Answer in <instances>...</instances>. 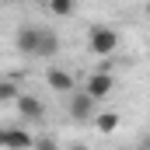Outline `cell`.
<instances>
[{"instance_id":"obj_4","label":"cell","mask_w":150,"mask_h":150,"mask_svg":"<svg viewBox=\"0 0 150 150\" xmlns=\"http://www.w3.org/2000/svg\"><path fill=\"white\" fill-rule=\"evenodd\" d=\"M84 91H87L94 101H101V98H108V94L115 91V77L101 67V70H94V74L87 77V87H84Z\"/></svg>"},{"instance_id":"obj_11","label":"cell","mask_w":150,"mask_h":150,"mask_svg":"<svg viewBox=\"0 0 150 150\" xmlns=\"http://www.w3.org/2000/svg\"><path fill=\"white\" fill-rule=\"evenodd\" d=\"M32 150H59V143H56L52 136H35V147Z\"/></svg>"},{"instance_id":"obj_1","label":"cell","mask_w":150,"mask_h":150,"mask_svg":"<svg viewBox=\"0 0 150 150\" xmlns=\"http://www.w3.org/2000/svg\"><path fill=\"white\" fill-rule=\"evenodd\" d=\"M14 49L28 59H52L59 52V35L42 25H21L14 32Z\"/></svg>"},{"instance_id":"obj_9","label":"cell","mask_w":150,"mask_h":150,"mask_svg":"<svg viewBox=\"0 0 150 150\" xmlns=\"http://www.w3.org/2000/svg\"><path fill=\"white\" fill-rule=\"evenodd\" d=\"M45 7H49L56 18H70L77 11V0H45Z\"/></svg>"},{"instance_id":"obj_12","label":"cell","mask_w":150,"mask_h":150,"mask_svg":"<svg viewBox=\"0 0 150 150\" xmlns=\"http://www.w3.org/2000/svg\"><path fill=\"white\" fill-rule=\"evenodd\" d=\"M70 150H87V143H74V147H70Z\"/></svg>"},{"instance_id":"obj_5","label":"cell","mask_w":150,"mask_h":150,"mask_svg":"<svg viewBox=\"0 0 150 150\" xmlns=\"http://www.w3.org/2000/svg\"><path fill=\"white\" fill-rule=\"evenodd\" d=\"M14 108H18V115H21L25 122H42V119H45V105L38 101L35 94H25V91L18 94V101H14Z\"/></svg>"},{"instance_id":"obj_6","label":"cell","mask_w":150,"mask_h":150,"mask_svg":"<svg viewBox=\"0 0 150 150\" xmlns=\"http://www.w3.org/2000/svg\"><path fill=\"white\" fill-rule=\"evenodd\" d=\"M32 147H35V136H32V133H25L21 126L4 129V150H32Z\"/></svg>"},{"instance_id":"obj_13","label":"cell","mask_w":150,"mask_h":150,"mask_svg":"<svg viewBox=\"0 0 150 150\" xmlns=\"http://www.w3.org/2000/svg\"><path fill=\"white\" fill-rule=\"evenodd\" d=\"M0 147H4V129H0Z\"/></svg>"},{"instance_id":"obj_7","label":"cell","mask_w":150,"mask_h":150,"mask_svg":"<svg viewBox=\"0 0 150 150\" xmlns=\"http://www.w3.org/2000/svg\"><path fill=\"white\" fill-rule=\"evenodd\" d=\"M45 84H49L56 94H70V91H74V77L67 74V70H59V67H49V70H45Z\"/></svg>"},{"instance_id":"obj_14","label":"cell","mask_w":150,"mask_h":150,"mask_svg":"<svg viewBox=\"0 0 150 150\" xmlns=\"http://www.w3.org/2000/svg\"><path fill=\"white\" fill-rule=\"evenodd\" d=\"M147 11H150V7H147Z\"/></svg>"},{"instance_id":"obj_3","label":"cell","mask_w":150,"mask_h":150,"mask_svg":"<svg viewBox=\"0 0 150 150\" xmlns=\"http://www.w3.org/2000/svg\"><path fill=\"white\" fill-rule=\"evenodd\" d=\"M67 112H70V119H74V122H91V119H94V98H91V94H87V91H70V94H67Z\"/></svg>"},{"instance_id":"obj_8","label":"cell","mask_w":150,"mask_h":150,"mask_svg":"<svg viewBox=\"0 0 150 150\" xmlns=\"http://www.w3.org/2000/svg\"><path fill=\"white\" fill-rule=\"evenodd\" d=\"M119 122H122V115H119V112H98V115H94V129L105 133V136L119 129Z\"/></svg>"},{"instance_id":"obj_2","label":"cell","mask_w":150,"mask_h":150,"mask_svg":"<svg viewBox=\"0 0 150 150\" xmlns=\"http://www.w3.org/2000/svg\"><path fill=\"white\" fill-rule=\"evenodd\" d=\"M119 42H122V38H119L115 28H108V25H94V28L87 32V52L105 59V56H112L115 49H119Z\"/></svg>"},{"instance_id":"obj_10","label":"cell","mask_w":150,"mask_h":150,"mask_svg":"<svg viewBox=\"0 0 150 150\" xmlns=\"http://www.w3.org/2000/svg\"><path fill=\"white\" fill-rule=\"evenodd\" d=\"M18 94H21V87L4 77V80H0V101H18Z\"/></svg>"}]
</instances>
